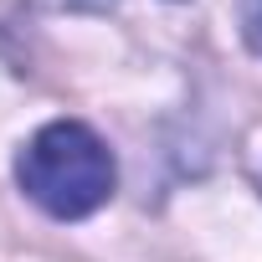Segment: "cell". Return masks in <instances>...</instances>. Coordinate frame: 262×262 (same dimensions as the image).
Here are the masks:
<instances>
[{"instance_id": "1", "label": "cell", "mask_w": 262, "mask_h": 262, "mask_svg": "<svg viewBox=\"0 0 262 262\" xmlns=\"http://www.w3.org/2000/svg\"><path fill=\"white\" fill-rule=\"evenodd\" d=\"M16 180L21 190L57 221H77L88 211H98L108 195H113V155L108 144L93 134L88 123H47L41 134L21 149L16 160Z\"/></svg>"}, {"instance_id": "2", "label": "cell", "mask_w": 262, "mask_h": 262, "mask_svg": "<svg viewBox=\"0 0 262 262\" xmlns=\"http://www.w3.org/2000/svg\"><path fill=\"white\" fill-rule=\"evenodd\" d=\"M242 31H247V47L262 57V0H242Z\"/></svg>"}, {"instance_id": "3", "label": "cell", "mask_w": 262, "mask_h": 262, "mask_svg": "<svg viewBox=\"0 0 262 262\" xmlns=\"http://www.w3.org/2000/svg\"><path fill=\"white\" fill-rule=\"evenodd\" d=\"M52 6H77V11H93V6H108V0H52Z\"/></svg>"}]
</instances>
